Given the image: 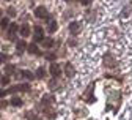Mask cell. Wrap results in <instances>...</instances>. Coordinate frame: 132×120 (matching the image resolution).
I'll list each match as a JSON object with an SVG mask.
<instances>
[{
  "mask_svg": "<svg viewBox=\"0 0 132 120\" xmlns=\"http://www.w3.org/2000/svg\"><path fill=\"white\" fill-rule=\"evenodd\" d=\"M80 2H82V5H88L91 0H80Z\"/></svg>",
  "mask_w": 132,
  "mask_h": 120,
  "instance_id": "26",
  "label": "cell"
},
{
  "mask_svg": "<svg viewBox=\"0 0 132 120\" xmlns=\"http://www.w3.org/2000/svg\"><path fill=\"white\" fill-rule=\"evenodd\" d=\"M6 13H8L10 18H14V16H16V10H14V8H8V10H6Z\"/></svg>",
  "mask_w": 132,
  "mask_h": 120,
  "instance_id": "21",
  "label": "cell"
},
{
  "mask_svg": "<svg viewBox=\"0 0 132 120\" xmlns=\"http://www.w3.org/2000/svg\"><path fill=\"white\" fill-rule=\"evenodd\" d=\"M0 25H2L3 29H8V25H10V19H8V18H2V19H0Z\"/></svg>",
  "mask_w": 132,
  "mask_h": 120,
  "instance_id": "18",
  "label": "cell"
},
{
  "mask_svg": "<svg viewBox=\"0 0 132 120\" xmlns=\"http://www.w3.org/2000/svg\"><path fill=\"white\" fill-rule=\"evenodd\" d=\"M6 95H8V92H6V90L0 89V98H3V96H6Z\"/></svg>",
  "mask_w": 132,
  "mask_h": 120,
  "instance_id": "25",
  "label": "cell"
},
{
  "mask_svg": "<svg viewBox=\"0 0 132 120\" xmlns=\"http://www.w3.org/2000/svg\"><path fill=\"white\" fill-rule=\"evenodd\" d=\"M19 35H22V38L30 37V27H28L27 24H24V25H21V27H19Z\"/></svg>",
  "mask_w": 132,
  "mask_h": 120,
  "instance_id": "8",
  "label": "cell"
},
{
  "mask_svg": "<svg viewBox=\"0 0 132 120\" xmlns=\"http://www.w3.org/2000/svg\"><path fill=\"white\" fill-rule=\"evenodd\" d=\"M57 29H58V24H57V21H51V22H49V32H51V33H54Z\"/></svg>",
  "mask_w": 132,
  "mask_h": 120,
  "instance_id": "13",
  "label": "cell"
},
{
  "mask_svg": "<svg viewBox=\"0 0 132 120\" xmlns=\"http://www.w3.org/2000/svg\"><path fill=\"white\" fill-rule=\"evenodd\" d=\"M49 87H51L52 90H55V89H57V81H55V77H54L51 82H49Z\"/></svg>",
  "mask_w": 132,
  "mask_h": 120,
  "instance_id": "22",
  "label": "cell"
},
{
  "mask_svg": "<svg viewBox=\"0 0 132 120\" xmlns=\"http://www.w3.org/2000/svg\"><path fill=\"white\" fill-rule=\"evenodd\" d=\"M0 84H2V85H8V84H10V76H3V77H0Z\"/></svg>",
  "mask_w": 132,
  "mask_h": 120,
  "instance_id": "19",
  "label": "cell"
},
{
  "mask_svg": "<svg viewBox=\"0 0 132 120\" xmlns=\"http://www.w3.org/2000/svg\"><path fill=\"white\" fill-rule=\"evenodd\" d=\"M80 29H82V24H80V22H77V21H74V22H71V24H69V32L72 33V35L79 33V32H80Z\"/></svg>",
  "mask_w": 132,
  "mask_h": 120,
  "instance_id": "6",
  "label": "cell"
},
{
  "mask_svg": "<svg viewBox=\"0 0 132 120\" xmlns=\"http://www.w3.org/2000/svg\"><path fill=\"white\" fill-rule=\"evenodd\" d=\"M8 2H10V0H8Z\"/></svg>",
  "mask_w": 132,
  "mask_h": 120,
  "instance_id": "30",
  "label": "cell"
},
{
  "mask_svg": "<svg viewBox=\"0 0 132 120\" xmlns=\"http://www.w3.org/2000/svg\"><path fill=\"white\" fill-rule=\"evenodd\" d=\"M14 70H16V66H14V65H10V63H8V65L5 66V73H6V76H10L11 73H14Z\"/></svg>",
  "mask_w": 132,
  "mask_h": 120,
  "instance_id": "16",
  "label": "cell"
},
{
  "mask_svg": "<svg viewBox=\"0 0 132 120\" xmlns=\"http://www.w3.org/2000/svg\"><path fill=\"white\" fill-rule=\"evenodd\" d=\"M18 30H19V27H18V24H16V22H11V24H10L8 32H6L10 41H14V40H16V32H18Z\"/></svg>",
  "mask_w": 132,
  "mask_h": 120,
  "instance_id": "1",
  "label": "cell"
},
{
  "mask_svg": "<svg viewBox=\"0 0 132 120\" xmlns=\"http://www.w3.org/2000/svg\"><path fill=\"white\" fill-rule=\"evenodd\" d=\"M64 73H66V76H69V77H72L74 76V73H76V70H74V66L68 62L64 65Z\"/></svg>",
  "mask_w": 132,
  "mask_h": 120,
  "instance_id": "9",
  "label": "cell"
},
{
  "mask_svg": "<svg viewBox=\"0 0 132 120\" xmlns=\"http://www.w3.org/2000/svg\"><path fill=\"white\" fill-rule=\"evenodd\" d=\"M35 16L36 18H39V19H47V10L44 8V6H38L36 10H35Z\"/></svg>",
  "mask_w": 132,
  "mask_h": 120,
  "instance_id": "5",
  "label": "cell"
},
{
  "mask_svg": "<svg viewBox=\"0 0 132 120\" xmlns=\"http://www.w3.org/2000/svg\"><path fill=\"white\" fill-rule=\"evenodd\" d=\"M49 71H51V74L57 79V77H60V74H61V68H60L58 63H52V65H51V70H49Z\"/></svg>",
  "mask_w": 132,
  "mask_h": 120,
  "instance_id": "3",
  "label": "cell"
},
{
  "mask_svg": "<svg viewBox=\"0 0 132 120\" xmlns=\"http://www.w3.org/2000/svg\"><path fill=\"white\" fill-rule=\"evenodd\" d=\"M24 51H27V43H25L24 38H22V40H18V41H16V52H18V54H22Z\"/></svg>",
  "mask_w": 132,
  "mask_h": 120,
  "instance_id": "4",
  "label": "cell"
},
{
  "mask_svg": "<svg viewBox=\"0 0 132 120\" xmlns=\"http://www.w3.org/2000/svg\"><path fill=\"white\" fill-rule=\"evenodd\" d=\"M30 90V85L28 84H21L18 85V92H28Z\"/></svg>",
  "mask_w": 132,
  "mask_h": 120,
  "instance_id": "17",
  "label": "cell"
},
{
  "mask_svg": "<svg viewBox=\"0 0 132 120\" xmlns=\"http://www.w3.org/2000/svg\"><path fill=\"white\" fill-rule=\"evenodd\" d=\"M0 18H2V10H0Z\"/></svg>",
  "mask_w": 132,
  "mask_h": 120,
  "instance_id": "27",
  "label": "cell"
},
{
  "mask_svg": "<svg viewBox=\"0 0 132 120\" xmlns=\"http://www.w3.org/2000/svg\"><path fill=\"white\" fill-rule=\"evenodd\" d=\"M46 57H47V60H55V59H57V55H55V54H47Z\"/></svg>",
  "mask_w": 132,
  "mask_h": 120,
  "instance_id": "24",
  "label": "cell"
},
{
  "mask_svg": "<svg viewBox=\"0 0 132 120\" xmlns=\"http://www.w3.org/2000/svg\"><path fill=\"white\" fill-rule=\"evenodd\" d=\"M64 2H69V0H64Z\"/></svg>",
  "mask_w": 132,
  "mask_h": 120,
  "instance_id": "28",
  "label": "cell"
},
{
  "mask_svg": "<svg viewBox=\"0 0 132 120\" xmlns=\"http://www.w3.org/2000/svg\"><path fill=\"white\" fill-rule=\"evenodd\" d=\"M25 115H27V118H28V120H39V118H38L35 114H33V112H27Z\"/></svg>",
  "mask_w": 132,
  "mask_h": 120,
  "instance_id": "20",
  "label": "cell"
},
{
  "mask_svg": "<svg viewBox=\"0 0 132 120\" xmlns=\"http://www.w3.org/2000/svg\"><path fill=\"white\" fill-rule=\"evenodd\" d=\"M0 77H2V74H0Z\"/></svg>",
  "mask_w": 132,
  "mask_h": 120,
  "instance_id": "29",
  "label": "cell"
},
{
  "mask_svg": "<svg viewBox=\"0 0 132 120\" xmlns=\"http://www.w3.org/2000/svg\"><path fill=\"white\" fill-rule=\"evenodd\" d=\"M11 106H16V108H19V106H22V100H21V98H18V96H14V98H11Z\"/></svg>",
  "mask_w": 132,
  "mask_h": 120,
  "instance_id": "11",
  "label": "cell"
},
{
  "mask_svg": "<svg viewBox=\"0 0 132 120\" xmlns=\"http://www.w3.org/2000/svg\"><path fill=\"white\" fill-rule=\"evenodd\" d=\"M38 79H43L44 76H46V70H44V68L41 66V68H38V70H36V74H35Z\"/></svg>",
  "mask_w": 132,
  "mask_h": 120,
  "instance_id": "15",
  "label": "cell"
},
{
  "mask_svg": "<svg viewBox=\"0 0 132 120\" xmlns=\"http://www.w3.org/2000/svg\"><path fill=\"white\" fill-rule=\"evenodd\" d=\"M21 76H22V77H25V79H28V81L35 79V74H33L31 71H28V70H22V71H21Z\"/></svg>",
  "mask_w": 132,
  "mask_h": 120,
  "instance_id": "10",
  "label": "cell"
},
{
  "mask_svg": "<svg viewBox=\"0 0 132 120\" xmlns=\"http://www.w3.org/2000/svg\"><path fill=\"white\" fill-rule=\"evenodd\" d=\"M27 51H28L30 54H33V55H39V54H41V51L38 49L36 43H31V44H27Z\"/></svg>",
  "mask_w": 132,
  "mask_h": 120,
  "instance_id": "7",
  "label": "cell"
},
{
  "mask_svg": "<svg viewBox=\"0 0 132 120\" xmlns=\"http://www.w3.org/2000/svg\"><path fill=\"white\" fill-rule=\"evenodd\" d=\"M6 106H8V101H5V100L0 101V109H3V108H6Z\"/></svg>",
  "mask_w": 132,
  "mask_h": 120,
  "instance_id": "23",
  "label": "cell"
},
{
  "mask_svg": "<svg viewBox=\"0 0 132 120\" xmlns=\"http://www.w3.org/2000/svg\"><path fill=\"white\" fill-rule=\"evenodd\" d=\"M33 38H35V41H33V43L43 41L44 40V30L41 27H35V35H33Z\"/></svg>",
  "mask_w": 132,
  "mask_h": 120,
  "instance_id": "2",
  "label": "cell"
},
{
  "mask_svg": "<svg viewBox=\"0 0 132 120\" xmlns=\"http://www.w3.org/2000/svg\"><path fill=\"white\" fill-rule=\"evenodd\" d=\"M51 103H54V96L52 95H44L43 96V104H51Z\"/></svg>",
  "mask_w": 132,
  "mask_h": 120,
  "instance_id": "12",
  "label": "cell"
},
{
  "mask_svg": "<svg viewBox=\"0 0 132 120\" xmlns=\"http://www.w3.org/2000/svg\"><path fill=\"white\" fill-rule=\"evenodd\" d=\"M43 46L44 47H52L54 46V40L52 38H44L43 40Z\"/></svg>",
  "mask_w": 132,
  "mask_h": 120,
  "instance_id": "14",
  "label": "cell"
}]
</instances>
